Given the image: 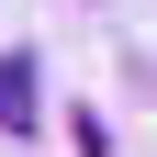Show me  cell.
<instances>
[{"instance_id":"1","label":"cell","mask_w":157,"mask_h":157,"mask_svg":"<svg viewBox=\"0 0 157 157\" xmlns=\"http://www.w3.org/2000/svg\"><path fill=\"white\" fill-rule=\"evenodd\" d=\"M34 112H45V67L34 56H0V135H34Z\"/></svg>"}]
</instances>
